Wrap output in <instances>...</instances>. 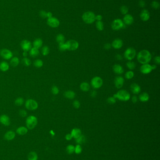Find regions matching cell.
I'll use <instances>...</instances> for the list:
<instances>
[{
    "label": "cell",
    "mask_w": 160,
    "mask_h": 160,
    "mask_svg": "<svg viewBox=\"0 0 160 160\" xmlns=\"http://www.w3.org/2000/svg\"><path fill=\"white\" fill-rule=\"evenodd\" d=\"M152 59L151 53L147 50H142L138 53L137 55V60L142 64H148Z\"/></svg>",
    "instance_id": "obj_1"
},
{
    "label": "cell",
    "mask_w": 160,
    "mask_h": 160,
    "mask_svg": "<svg viewBox=\"0 0 160 160\" xmlns=\"http://www.w3.org/2000/svg\"><path fill=\"white\" fill-rule=\"evenodd\" d=\"M113 97L117 98L119 100L122 101H127L130 99V93L125 90H120L118 91L116 94L114 95Z\"/></svg>",
    "instance_id": "obj_2"
},
{
    "label": "cell",
    "mask_w": 160,
    "mask_h": 160,
    "mask_svg": "<svg viewBox=\"0 0 160 160\" xmlns=\"http://www.w3.org/2000/svg\"><path fill=\"white\" fill-rule=\"evenodd\" d=\"M95 15L91 11L85 12L83 14L82 19L86 23L91 24L95 21Z\"/></svg>",
    "instance_id": "obj_3"
},
{
    "label": "cell",
    "mask_w": 160,
    "mask_h": 160,
    "mask_svg": "<svg viewBox=\"0 0 160 160\" xmlns=\"http://www.w3.org/2000/svg\"><path fill=\"white\" fill-rule=\"evenodd\" d=\"M38 123V119L36 117L31 115L29 116L26 120V125L27 128L30 130L34 128Z\"/></svg>",
    "instance_id": "obj_4"
},
{
    "label": "cell",
    "mask_w": 160,
    "mask_h": 160,
    "mask_svg": "<svg viewBox=\"0 0 160 160\" xmlns=\"http://www.w3.org/2000/svg\"><path fill=\"white\" fill-rule=\"evenodd\" d=\"M136 54V51L133 48L129 47L125 50L124 53V57L128 60L133 59Z\"/></svg>",
    "instance_id": "obj_5"
},
{
    "label": "cell",
    "mask_w": 160,
    "mask_h": 160,
    "mask_svg": "<svg viewBox=\"0 0 160 160\" xmlns=\"http://www.w3.org/2000/svg\"><path fill=\"white\" fill-rule=\"evenodd\" d=\"M112 29L115 31H118L125 27V24L120 19L114 20L111 24Z\"/></svg>",
    "instance_id": "obj_6"
},
{
    "label": "cell",
    "mask_w": 160,
    "mask_h": 160,
    "mask_svg": "<svg viewBox=\"0 0 160 160\" xmlns=\"http://www.w3.org/2000/svg\"><path fill=\"white\" fill-rule=\"evenodd\" d=\"M26 108L30 111H34L38 108V104L35 100L34 99H28L25 103Z\"/></svg>",
    "instance_id": "obj_7"
},
{
    "label": "cell",
    "mask_w": 160,
    "mask_h": 160,
    "mask_svg": "<svg viewBox=\"0 0 160 160\" xmlns=\"http://www.w3.org/2000/svg\"><path fill=\"white\" fill-rule=\"evenodd\" d=\"M67 50L69 51H75L78 48L79 44L78 42L73 39H70L65 43Z\"/></svg>",
    "instance_id": "obj_8"
},
{
    "label": "cell",
    "mask_w": 160,
    "mask_h": 160,
    "mask_svg": "<svg viewBox=\"0 0 160 160\" xmlns=\"http://www.w3.org/2000/svg\"><path fill=\"white\" fill-rule=\"evenodd\" d=\"M91 84L94 88H99L103 84V80L100 77L95 76L91 80Z\"/></svg>",
    "instance_id": "obj_9"
},
{
    "label": "cell",
    "mask_w": 160,
    "mask_h": 160,
    "mask_svg": "<svg viewBox=\"0 0 160 160\" xmlns=\"http://www.w3.org/2000/svg\"><path fill=\"white\" fill-rule=\"evenodd\" d=\"M47 23L49 26L52 28H57L60 25V21L57 18L54 17H51L47 19Z\"/></svg>",
    "instance_id": "obj_10"
},
{
    "label": "cell",
    "mask_w": 160,
    "mask_h": 160,
    "mask_svg": "<svg viewBox=\"0 0 160 160\" xmlns=\"http://www.w3.org/2000/svg\"><path fill=\"white\" fill-rule=\"evenodd\" d=\"M0 54L3 59L6 60L11 59L13 57L12 52L9 49H2L0 52Z\"/></svg>",
    "instance_id": "obj_11"
},
{
    "label": "cell",
    "mask_w": 160,
    "mask_h": 160,
    "mask_svg": "<svg viewBox=\"0 0 160 160\" xmlns=\"http://www.w3.org/2000/svg\"><path fill=\"white\" fill-rule=\"evenodd\" d=\"M21 47L24 52L30 51L31 47V42L27 40H23L21 43Z\"/></svg>",
    "instance_id": "obj_12"
},
{
    "label": "cell",
    "mask_w": 160,
    "mask_h": 160,
    "mask_svg": "<svg viewBox=\"0 0 160 160\" xmlns=\"http://www.w3.org/2000/svg\"><path fill=\"white\" fill-rule=\"evenodd\" d=\"M152 66L149 64L142 65L140 68V71L143 74H148L152 71Z\"/></svg>",
    "instance_id": "obj_13"
},
{
    "label": "cell",
    "mask_w": 160,
    "mask_h": 160,
    "mask_svg": "<svg viewBox=\"0 0 160 160\" xmlns=\"http://www.w3.org/2000/svg\"><path fill=\"white\" fill-rule=\"evenodd\" d=\"M124 80L122 76H117L114 80V84L117 88H120L124 85Z\"/></svg>",
    "instance_id": "obj_14"
},
{
    "label": "cell",
    "mask_w": 160,
    "mask_h": 160,
    "mask_svg": "<svg viewBox=\"0 0 160 160\" xmlns=\"http://www.w3.org/2000/svg\"><path fill=\"white\" fill-rule=\"evenodd\" d=\"M123 42L121 39H115L112 42L111 46L113 47L114 48L116 49H118L121 48L123 47Z\"/></svg>",
    "instance_id": "obj_15"
},
{
    "label": "cell",
    "mask_w": 160,
    "mask_h": 160,
    "mask_svg": "<svg viewBox=\"0 0 160 160\" xmlns=\"http://www.w3.org/2000/svg\"><path fill=\"white\" fill-rule=\"evenodd\" d=\"M134 22V18L133 16L130 15V14H126L124 15V16L123 18V22L126 25H131Z\"/></svg>",
    "instance_id": "obj_16"
},
{
    "label": "cell",
    "mask_w": 160,
    "mask_h": 160,
    "mask_svg": "<svg viewBox=\"0 0 160 160\" xmlns=\"http://www.w3.org/2000/svg\"><path fill=\"white\" fill-rule=\"evenodd\" d=\"M140 19L143 21L146 22L150 19V13L147 10H143L140 14Z\"/></svg>",
    "instance_id": "obj_17"
},
{
    "label": "cell",
    "mask_w": 160,
    "mask_h": 160,
    "mask_svg": "<svg viewBox=\"0 0 160 160\" xmlns=\"http://www.w3.org/2000/svg\"><path fill=\"white\" fill-rule=\"evenodd\" d=\"M0 122L5 126H9L10 124V119L6 115H2L0 117Z\"/></svg>",
    "instance_id": "obj_18"
},
{
    "label": "cell",
    "mask_w": 160,
    "mask_h": 160,
    "mask_svg": "<svg viewBox=\"0 0 160 160\" xmlns=\"http://www.w3.org/2000/svg\"><path fill=\"white\" fill-rule=\"evenodd\" d=\"M130 88H131V90L132 91V93L135 95L138 94L141 91L140 87L136 83H133L132 84Z\"/></svg>",
    "instance_id": "obj_19"
},
{
    "label": "cell",
    "mask_w": 160,
    "mask_h": 160,
    "mask_svg": "<svg viewBox=\"0 0 160 160\" xmlns=\"http://www.w3.org/2000/svg\"><path fill=\"white\" fill-rule=\"evenodd\" d=\"M113 70L115 73L117 75H121L124 72V69L121 65L115 64L114 65Z\"/></svg>",
    "instance_id": "obj_20"
},
{
    "label": "cell",
    "mask_w": 160,
    "mask_h": 160,
    "mask_svg": "<svg viewBox=\"0 0 160 160\" xmlns=\"http://www.w3.org/2000/svg\"><path fill=\"white\" fill-rule=\"evenodd\" d=\"M70 134H71L72 138H74L75 139H76L78 137H80L82 135V132L80 129L78 128H74L72 130Z\"/></svg>",
    "instance_id": "obj_21"
},
{
    "label": "cell",
    "mask_w": 160,
    "mask_h": 160,
    "mask_svg": "<svg viewBox=\"0 0 160 160\" xmlns=\"http://www.w3.org/2000/svg\"><path fill=\"white\" fill-rule=\"evenodd\" d=\"M5 139L8 140H11L14 139L15 137V133L12 131H9L5 134Z\"/></svg>",
    "instance_id": "obj_22"
},
{
    "label": "cell",
    "mask_w": 160,
    "mask_h": 160,
    "mask_svg": "<svg viewBox=\"0 0 160 160\" xmlns=\"http://www.w3.org/2000/svg\"><path fill=\"white\" fill-rule=\"evenodd\" d=\"M29 54H30V56L32 58H35V57H37L39 54V49H37L35 47H32L31 50H30Z\"/></svg>",
    "instance_id": "obj_23"
},
{
    "label": "cell",
    "mask_w": 160,
    "mask_h": 160,
    "mask_svg": "<svg viewBox=\"0 0 160 160\" xmlns=\"http://www.w3.org/2000/svg\"><path fill=\"white\" fill-rule=\"evenodd\" d=\"M33 46L34 47L36 48L37 49H39V48H41L42 45H43V41L42 39L39 38L36 39L34 42H33Z\"/></svg>",
    "instance_id": "obj_24"
},
{
    "label": "cell",
    "mask_w": 160,
    "mask_h": 160,
    "mask_svg": "<svg viewBox=\"0 0 160 160\" xmlns=\"http://www.w3.org/2000/svg\"><path fill=\"white\" fill-rule=\"evenodd\" d=\"M139 99L141 102H146L149 100V96L147 93L143 92L139 95Z\"/></svg>",
    "instance_id": "obj_25"
},
{
    "label": "cell",
    "mask_w": 160,
    "mask_h": 160,
    "mask_svg": "<svg viewBox=\"0 0 160 160\" xmlns=\"http://www.w3.org/2000/svg\"><path fill=\"white\" fill-rule=\"evenodd\" d=\"M16 132L19 135H25L27 133L28 129L26 127H18V129H17Z\"/></svg>",
    "instance_id": "obj_26"
},
{
    "label": "cell",
    "mask_w": 160,
    "mask_h": 160,
    "mask_svg": "<svg viewBox=\"0 0 160 160\" xmlns=\"http://www.w3.org/2000/svg\"><path fill=\"white\" fill-rule=\"evenodd\" d=\"M64 96L66 98L69 99H72L75 98L76 94L75 93L72 91H68L65 92L64 93Z\"/></svg>",
    "instance_id": "obj_27"
},
{
    "label": "cell",
    "mask_w": 160,
    "mask_h": 160,
    "mask_svg": "<svg viewBox=\"0 0 160 160\" xmlns=\"http://www.w3.org/2000/svg\"><path fill=\"white\" fill-rule=\"evenodd\" d=\"M10 66L8 62L2 61L0 63V70L3 72L7 71L9 69Z\"/></svg>",
    "instance_id": "obj_28"
},
{
    "label": "cell",
    "mask_w": 160,
    "mask_h": 160,
    "mask_svg": "<svg viewBox=\"0 0 160 160\" xmlns=\"http://www.w3.org/2000/svg\"><path fill=\"white\" fill-rule=\"evenodd\" d=\"M90 86L89 83L86 82L81 83L80 85V88L81 91L84 92H87L90 90Z\"/></svg>",
    "instance_id": "obj_29"
},
{
    "label": "cell",
    "mask_w": 160,
    "mask_h": 160,
    "mask_svg": "<svg viewBox=\"0 0 160 160\" xmlns=\"http://www.w3.org/2000/svg\"><path fill=\"white\" fill-rule=\"evenodd\" d=\"M10 65L13 67H17L19 64V59L18 57H13L10 60Z\"/></svg>",
    "instance_id": "obj_30"
},
{
    "label": "cell",
    "mask_w": 160,
    "mask_h": 160,
    "mask_svg": "<svg viewBox=\"0 0 160 160\" xmlns=\"http://www.w3.org/2000/svg\"><path fill=\"white\" fill-rule=\"evenodd\" d=\"M56 40L57 42L59 44H63L65 43V37L62 34H59L57 35L56 38Z\"/></svg>",
    "instance_id": "obj_31"
},
{
    "label": "cell",
    "mask_w": 160,
    "mask_h": 160,
    "mask_svg": "<svg viewBox=\"0 0 160 160\" xmlns=\"http://www.w3.org/2000/svg\"><path fill=\"white\" fill-rule=\"evenodd\" d=\"M38 158V155L35 152H31L28 155V160H37Z\"/></svg>",
    "instance_id": "obj_32"
},
{
    "label": "cell",
    "mask_w": 160,
    "mask_h": 160,
    "mask_svg": "<svg viewBox=\"0 0 160 160\" xmlns=\"http://www.w3.org/2000/svg\"><path fill=\"white\" fill-rule=\"evenodd\" d=\"M34 67L37 68H41L43 65V61L41 59H36L34 62Z\"/></svg>",
    "instance_id": "obj_33"
},
{
    "label": "cell",
    "mask_w": 160,
    "mask_h": 160,
    "mask_svg": "<svg viewBox=\"0 0 160 160\" xmlns=\"http://www.w3.org/2000/svg\"><path fill=\"white\" fill-rule=\"evenodd\" d=\"M96 27L97 29V30L101 31L104 29V25L103 22L101 21H97L96 23Z\"/></svg>",
    "instance_id": "obj_34"
},
{
    "label": "cell",
    "mask_w": 160,
    "mask_h": 160,
    "mask_svg": "<svg viewBox=\"0 0 160 160\" xmlns=\"http://www.w3.org/2000/svg\"><path fill=\"white\" fill-rule=\"evenodd\" d=\"M50 52V49L47 46H44L42 48L41 52L42 54L44 56H46L49 54Z\"/></svg>",
    "instance_id": "obj_35"
},
{
    "label": "cell",
    "mask_w": 160,
    "mask_h": 160,
    "mask_svg": "<svg viewBox=\"0 0 160 160\" xmlns=\"http://www.w3.org/2000/svg\"><path fill=\"white\" fill-rule=\"evenodd\" d=\"M76 142L77 143L79 144H83V143L85 142L86 138L84 136L81 135L80 137H79L77 139H76Z\"/></svg>",
    "instance_id": "obj_36"
},
{
    "label": "cell",
    "mask_w": 160,
    "mask_h": 160,
    "mask_svg": "<svg viewBox=\"0 0 160 160\" xmlns=\"http://www.w3.org/2000/svg\"><path fill=\"white\" fill-rule=\"evenodd\" d=\"M126 66L130 70L134 69L136 67L135 63L131 61H129L128 62H127Z\"/></svg>",
    "instance_id": "obj_37"
},
{
    "label": "cell",
    "mask_w": 160,
    "mask_h": 160,
    "mask_svg": "<svg viewBox=\"0 0 160 160\" xmlns=\"http://www.w3.org/2000/svg\"><path fill=\"white\" fill-rule=\"evenodd\" d=\"M24 100L23 98L22 97H18L15 99V104L17 106H21L23 104Z\"/></svg>",
    "instance_id": "obj_38"
},
{
    "label": "cell",
    "mask_w": 160,
    "mask_h": 160,
    "mask_svg": "<svg viewBox=\"0 0 160 160\" xmlns=\"http://www.w3.org/2000/svg\"><path fill=\"white\" fill-rule=\"evenodd\" d=\"M134 72L132 71H129L125 74V77L127 79H131L134 77Z\"/></svg>",
    "instance_id": "obj_39"
},
{
    "label": "cell",
    "mask_w": 160,
    "mask_h": 160,
    "mask_svg": "<svg viewBox=\"0 0 160 160\" xmlns=\"http://www.w3.org/2000/svg\"><path fill=\"white\" fill-rule=\"evenodd\" d=\"M22 63L24 66H25L26 67H28L31 64V60L25 57L22 59Z\"/></svg>",
    "instance_id": "obj_40"
},
{
    "label": "cell",
    "mask_w": 160,
    "mask_h": 160,
    "mask_svg": "<svg viewBox=\"0 0 160 160\" xmlns=\"http://www.w3.org/2000/svg\"><path fill=\"white\" fill-rule=\"evenodd\" d=\"M66 150H67V153L68 154H71L75 151V147L74 146H73L72 145H70L67 146Z\"/></svg>",
    "instance_id": "obj_41"
},
{
    "label": "cell",
    "mask_w": 160,
    "mask_h": 160,
    "mask_svg": "<svg viewBox=\"0 0 160 160\" xmlns=\"http://www.w3.org/2000/svg\"><path fill=\"white\" fill-rule=\"evenodd\" d=\"M128 8H127L126 6H122L120 8V11L122 14L124 15H125L127 14L128 12Z\"/></svg>",
    "instance_id": "obj_42"
},
{
    "label": "cell",
    "mask_w": 160,
    "mask_h": 160,
    "mask_svg": "<svg viewBox=\"0 0 160 160\" xmlns=\"http://www.w3.org/2000/svg\"><path fill=\"white\" fill-rule=\"evenodd\" d=\"M51 92L53 95H57L59 92V90L56 86H54L51 88Z\"/></svg>",
    "instance_id": "obj_43"
},
{
    "label": "cell",
    "mask_w": 160,
    "mask_h": 160,
    "mask_svg": "<svg viewBox=\"0 0 160 160\" xmlns=\"http://www.w3.org/2000/svg\"><path fill=\"white\" fill-rule=\"evenodd\" d=\"M107 102L108 103H109L110 104H113L116 103V98L114 97H109L107 99Z\"/></svg>",
    "instance_id": "obj_44"
},
{
    "label": "cell",
    "mask_w": 160,
    "mask_h": 160,
    "mask_svg": "<svg viewBox=\"0 0 160 160\" xmlns=\"http://www.w3.org/2000/svg\"><path fill=\"white\" fill-rule=\"evenodd\" d=\"M152 7L155 9H158L160 7V4L157 1H153L151 3Z\"/></svg>",
    "instance_id": "obj_45"
},
{
    "label": "cell",
    "mask_w": 160,
    "mask_h": 160,
    "mask_svg": "<svg viewBox=\"0 0 160 160\" xmlns=\"http://www.w3.org/2000/svg\"><path fill=\"white\" fill-rule=\"evenodd\" d=\"M59 49L61 51H65L67 50V47L65 44V43L63 44H61L59 45Z\"/></svg>",
    "instance_id": "obj_46"
},
{
    "label": "cell",
    "mask_w": 160,
    "mask_h": 160,
    "mask_svg": "<svg viewBox=\"0 0 160 160\" xmlns=\"http://www.w3.org/2000/svg\"><path fill=\"white\" fill-rule=\"evenodd\" d=\"M75 153L77 154H80L82 152V147H81L80 145H77L76 147H75Z\"/></svg>",
    "instance_id": "obj_47"
},
{
    "label": "cell",
    "mask_w": 160,
    "mask_h": 160,
    "mask_svg": "<svg viewBox=\"0 0 160 160\" xmlns=\"http://www.w3.org/2000/svg\"><path fill=\"white\" fill-rule=\"evenodd\" d=\"M19 114L22 117H26L27 115V113L26 110H21L20 111H19Z\"/></svg>",
    "instance_id": "obj_48"
},
{
    "label": "cell",
    "mask_w": 160,
    "mask_h": 160,
    "mask_svg": "<svg viewBox=\"0 0 160 160\" xmlns=\"http://www.w3.org/2000/svg\"><path fill=\"white\" fill-rule=\"evenodd\" d=\"M39 16L42 18H46L47 17V12L45 11H41L39 12Z\"/></svg>",
    "instance_id": "obj_49"
},
{
    "label": "cell",
    "mask_w": 160,
    "mask_h": 160,
    "mask_svg": "<svg viewBox=\"0 0 160 160\" xmlns=\"http://www.w3.org/2000/svg\"><path fill=\"white\" fill-rule=\"evenodd\" d=\"M73 105L75 108H79L80 106V102L78 100H75L73 103Z\"/></svg>",
    "instance_id": "obj_50"
},
{
    "label": "cell",
    "mask_w": 160,
    "mask_h": 160,
    "mask_svg": "<svg viewBox=\"0 0 160 160\" xmlns=\"http://www.w3.org/2000/svg\"><path fill=\"white\" fill-rule=\"evenodd\" d=\"M139 5L141 8H144L146 6V3L143 0H140L139 3Z\"/></svg>",
    "instance_id": "obj_51"
},
{
    "label": "cell",
    "mask_w": 160,
    "mask_h": 160,
    "mask_svg": "<svg viewBox=\"0 0 160 160\" xmlns=\"http://www.w3.org/2000/svg\"><path fill=\"white\" fill-rule=\"evenodd\" d=\"M111 44L110 43H106L105 44V45L104 46V49H106V50H109V49H110L111 48Z\"/></svg>",
    "instance_id": "obj_52"
},
{
    "label": "cell",
    "mask_w": 160,
    "mask_h": 160,
    "mask_svg": "<svg viewBox=\"0 0 160 160\" xmlns=\"http://www.w3.org/2000/svg\"><path fill=\"white\" fill-rule=\"evenodd\" d=\"M155 61L156 64L159 65L160 64V57L159 56H156L155 58Z\"/></svg>",
    "instance_id": "obj_53"
},
{
    "label": "cell",
    "mask_w": 160,
    "mask_h": 160,
    "mask_svg": "<svg viewBox=\"0 0 160 160\" xmlns=\"http://www.w3.org/2000/svg\"><path fill=\"white\" fill-rule=\"evenodd\" d=\"M102 19V16L101 15H98L95 16V20L97 21H101Z\"/></svg>",
    "instance_id": "obj_54"
},
{
    "label": "cell",
    "mask_w": 160,
    "mask_h": 160,
    "mask_svg": "<svg viewBox=\"0 0 160 160\" xmlns=\"http://www.w3.org/2000/svg\"><path fill=\"white\" fill-rule=\"evenodd\" d=\"M132 101L133 103H136L137 101H138V98H137V96H133L132 97Z\"/></svg>",
    "instance_id": "obj_55"
},
{
    "label": "cell",
    "mask_w": 160,
    "mask_h": 160,
    "mask_svg": "<svg viewBox=\"0 0 160 160\" xmlns=\"http://www.w3.org/2000/svg\"><path fill=\"white\" fill-rule=\"evenodd\" d=\"M65 138L67 140H70V139H72V136L71 134H67L66 136H65Z\"/></svg>",
    "instance_id": "obj_56"
},
{
    "label": "cell",
    "mask_w": 160,
    "mask_h": 160,
    "mask_svg": "<svg viewBox=\"0 0 160 160\" xmlns=\"http://www.w3.org/2000/svg\"><path fill=\"white\" fill-rule=\"evenodd\" d=\"M116 57V59H117V60H122V59H123V58H122L121 55L120 54H117Z\"/></svg>",
    "instance_id": "obj_57"
},
{
    "label": "cell",
    "mask_w": 160,
    "mask_h": 160,
    "mask_svg": "<svg viewBox=\"0 0 160 160\" xmlns=\"http://www.w3.org/2000/svg\"><path fill=\"white\" fill-rule=\"evenodd\" d=\"M91 95L92 96V97H95L97 95V92H96V91H93L91 94Z\"/></svg>",
    "instance_id": "obj_58"
},
{
    "label": "cell",
    "mask_w": 160,
    "mask_h": 160,
    "mask_svg": "<svg viewBox=\"0 0 160 160\" xmlns=\"http://www.w3.org/2000/svg\"><path fill=\"white\" fill-rule=\"evenodd\" d=\"M52 13L50 12H47V18H50L52 17Z\"/></svg>",
    "instance_id": "obj_59"
},
{
    "label": "cell",
    "mask_w": 160,
    "mask_h": 160,
    "mask_svg": "<svg viewBox=\"0 0 160 160\" xmlns=\"http://www.w3.org/2000/svg\"><path fill=\"white\" fill-rule=\"evenodd\" d=\"M27 52H24L23 51V57H26L27 56Z\"/></svg>",
    "instance_id": "obj_60"
},
{
    "label": "cell",
    "mask_w": 160,
    "mask_h": 160,
    "mask_svg": "<svg viewBox=\"0 0 160 160\" xmlns=\"http://www.w3.org/2000/svg\"><path fill=\"white\" fill-rule=\"evenodd\" d=\"M151 66H152V68L153 70L155 69L156 68V66L155 65H154Z\"/></svg>",
    "instance_id": "obj_61"
}]
</instances>
